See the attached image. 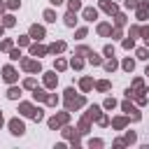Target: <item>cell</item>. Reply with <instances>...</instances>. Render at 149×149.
<instances>
[{
    "label": "cell",
    "instance_id": "15",
    "mask_svg": "<svg viewBox=\"0 0 149 149\" xmlns=\"http://www.w3.org/2000/svg\"><path fill=\"white\" fill-rule=\"evenodd\" d=\"M30 51H33V54H35V56H42V54H44V51H47V49H44V47H37V44H35V47H33V49H30Z\"/></svg>",
    "mask_w": 149,
    "mask_h": 149
},
{
    "label": "cell",
    "instance_id": "34",
    "mask_svg": "<svg viewBox=\"0 0 149 149\" xmlns=\"http://www.w3.org/2000/svg\"><path fill=\"white\" fill-rule=\"evenodd\" d=\"M7 5H9V7H12V9H14V7H19V0H9V2H7Z\"/></svg>",
    "mask_w": 149,
    "mask_h": 149
},
{
    "label": "cell",
    "instance_id": "20",
    "mask_svg": "<svg viewBox=\"0 0 149 149\" xmlns=\"http://www.w3.org/2000/svg\"><path fill=\"white\" fill-rule=\"evenodd\" d=\"M133 68H135V63H133L130 58H128V61H123V70H128V72H130Z\"/></svg>",
    "mask_w": 149,
    "mask_h": 149
},
{
    "label": "cell",
    "instance_id": "25",
    "mask_svg": "<svg viewBox=\"0 0 149 149\" xmlns=\"http://www.w3.org/2000/svg\"><path fill=\"white\" fill-rule=\"evenodd\" d=\"M123 126H126V119H116L114 121V128H123Z\"/></svg>",
    "mask_w": 149,
    "mask_h": 149
},
{
    "label": "cell",
    "instance_id": "14",
    "mask_svg": "<svg viewBox=\"0 0 149 149\" xmlns=\"http://www.w3.org/2000/svg\"><path fill=\"white\" fill-rule=\"evenodd\" d=\"M98 33H100V35H107V33H109V26H107V23H100V26H98Z\"/></svg>",
    "mask_w": 149,
    "mask_h": 149
},
{
    "label": "cell",
    "instance_id": "22",
    "mask_svg": "<svg viewBox=\"0 0 149 149\" xmlns=\"http://www.w3.org/2000/svg\"><path fill=\"white\" fill-rule=\"evenodd\" d=\"M109 88V81H98V91H107Z\"/></svg>",
    "mask_w": 149,
    "mask_h": 149
},
{
    "label": "cell",
    "instance_id": "5",
    "mask_svg": "<svg viewBox=\"0 0 149 149\" xmlns=\"http://www.w3.org/2000/svg\"><path fill=\"white\" fill-rule=\"evenodd\" d=\"M30 35H33L35 40H42V37H44V30H42L40 26H33V28H30Z\"/></svg>",
    "mask_w": 149,
    "mask_h": 149
},
{
    "label": "cell",
    "instance_id": "13",
    "mask_svg": "<svg viewBox=\"0 0 149 149\" xmlns=\"http://www.w3.org/2000/svg\"><path fill=\"white\" fill-rule=\"evenodd\" d=\"M74 21H77V19H74V12H70V14L65 16V23H68V26H74Z\"/></svg>",
    "mask_w": 149,
    "mask_h": 149
},
{
    "label": "cell",
    "instance_id": "24",
    "mask_svg": "<svg viewBox=\"0 0 149 149\" xmlns=\"http://www.w3.org/2000/svg\"><path fill=\"white\" fill-rule=\"evenodd\" d=\"M81 88L88 91V88H91V79H81Z\"/></svg>",
    "mask_w": 149,
    "mask_h": 149
},
{
    "label": "cell",
    "instance_id": "8",
    "mask_svg": "<svg viewBox=\"0 0 149 149\" xmlns=\"http://www.w3.org/2000/svg\"><path fill=\"white\" fill-rule=\"evenodd\" d=\"M95 16H98V12H95V9H84V19H86V21H93Z\"/></svg>",
    "mask_w": 149,
    "mask_h": 149
},
{
    "label": "cell",
    "instance_id": "31",
    "mask_svg": "<svg viewBox=\"0 0 149 149\" xmlns=\"http://www.w3.org/2000/svg\"><path fill=\"white\" fill-rule=\"evenodd\" d=\"M26 86L28 88H35V79H26Z\"/></svg>",
    "mask_w": 149,
    "mask_h": 149
},
{
    "label": "cell",
    "instance_id": "19",
    "mask_svg": "<svg viewBox=\"0 0 149 149\" xmlns=\"http://www.w3.org/2000/svg\"><path fill=\"white\" fill-rule=\"evenodd\" d=\"M88 56H91V63H93V65H100V63H102V61H100V56H95L93 51H91Z\"/></svg>",
    "mask_w": 149,
    "mask_h": 149
},
{
    "label": "cell",
    "instance_id": "4",
    "mask_svg": "<svg viewBox=\"0 0 149 149\" xmlns=\"http://www.w3.org/2000/svg\"><path fill=\"white\" fill-rule=\"evenodd\" d=\"M2 77H5V81H14V79H16V72H14L12 68H5V70H2Z\"/></svg>",
    "mask_w": 149,
    "mask_h": 149
},
{
    "label": "cell",
    "instance_id": "23",
    "mask_svg": "<svg viewBox=\"0 0 149 149\" xmlns=\"http://www.w3.org/2000/svg\"><path fill=\"white\" fill-rule=\"evenodd\" d=\"M114 105H116V100H114V98H107V100H105V107H107V109H112Z\"/></svg>",
    "mask_w": 149,
    "mask_h": 149
},
{
    "label": "cell",
    "instance_id": "29",
    "mask_svg": "<svg viewBox=\"0 0 149 149\" xmlns=\"http://www.w3.org/2000/svg\"><path fill=\"white\" fill-rule=\"evenodd\" d=\"M137 56H140V58H149V56H147V49H140V51H137Z\"/></svg>",
    "mask_w": 149,
    "mask_h": 149
},
{
    "label": "cell",
    "instance_id": "21",
    "mask_svg": "<svg viewBox=\"0 0 149 149\" xmlns=\"http://www.w3.org/2000/svg\"><path fill=\"white\" fill-rule=\"evenodd\" d=\"M19 56H21V51H19V49H12V54H9V58H12V61H19Z\"/></svg>",
    "mask_w": 149,
    "mask_h": 149
},
{
    "label": "cell",
    "instance_id": "27",
    "mask_svg": "<svg viewBox=\"0 0 149 149\" xmlns=\"http://www.w3.org/2000/svg\"><path fill=\"white\" fill-rule=\"evenodd\" d=\"M5 26H14V19L12 16H5Z\"/></svg>",
    "mask_w": 149,
    "mask_h": 149
},
{
    "label": "cell",
    "instance_id": "9",
    "mask_svg": "<svg viewBox=\"0 0 149 149\" xmlns=\"http://www.w3.org/2000/svg\"><path fill=\"white\" fill-rule=\"evenodd\" d=\"M7 95H9V98H12V100H16V98H19V95H21V88H16V86H12V88H9V91H7Z\"/></svg>",
    "mask_w": 149,
    "mask_h": 149
},
{
    "label": "cell",
    "instance_id": "35",
    "mask_svg": "<svg viewBox=\"0 0 149 149\" xmlns=\"http://www.w3.org/2000/svg\"><path fill=\"white\" fill-rule=\"evenodd\" d=\"M49 2H51V5H61L63 0H49Z\"/></svg>",
    "mask_w": 149,
    "mask_h": 149
},
{
    "label": "cell",
    "instance_id": "17",
    "mask_svg": "<svg viewBox=\"0 0 149 149\" xmlns=\"http://www.w3.org/2000/svg\"><path fill=\"white\" fill-rule=\"evenodd\" d=\"M79 7H81V2H79V0H70V12H77Z\"/></svg>",
    "mask_w": 149,
    "mask_h": 149
},
{
    "label": "cell",
    "instance_id": "10",
    "mask_svg": "<svg viewBox=\"0 0 149 149\" xmlns=\"http://www.w3.org/2000/svg\"><path fill=\"white\" fill-rule=\"evenodd\" d=\"M44 84H47V86H56V77H54L51 72H49V74H44Z\"/></svg>",
    "mask_w": 149,
    "mask_h": 149
},
{
    "label": "cell",
    "instance_id": "37",
    "mask_svg": "<svg viewBox=\"0 0 149 149\" xmlns=\"http://www.w3.org/2000/svg\"><path fill=\"white\" fill-rule=\"evenodd\" d=\"M0 35H2V28H0Z\"/></svg>",
    "mask_w": 149,
    "mask_h": 149
},
{
    "label": "cell",
    "instance_id": "12",
    "mask_svg": "<svg viewBox=\"0 0 149 149\" xmlns=\"http://www.w3.org/2000/svg\"><path fill=\"white\" fill-rule=\"evenodd\" d=\"M63 49H65V44H63V42H56V44H51V49H49V51L58 54V51H63Z\"/></svg>",
    "mask_w": 149,
    "mask_h": 149
},
{
    "label": "cell",
    "instance_id": "28",
    "mask_svg": "<svg viewBox=\"0 0 149 149\" xmlns=\"http://www.w3.org/2000/svg\"><path fill=\"white\" fill-rule=\"evenodd\" d=\"M123 47H126V49H130V47H133V37H130V40H123Z\"/></svg>",
    "mask_w": 149,
    "mask_h": 149
},
{
    "label": "cell",
    "instance_id": "26",
    "mask_svg": "<svg viewBox=\"0 0 149 149\" xmlns=\"http://www.w3.org/2000/svg\"><path fill=\"white\" fill-rule=\"evenodd\" d=\"M72 68H77V70H79V68H81V61H79V58H72Z\"/></svg>",
    "mask_w": 149,
    "mask_h": 149
},
{
    "label": "cell",
    "instance_id": "2",
    "mask_svg": "<svg viewBox=\"0 0 149 149\" xmlns=\"http://www.w3.org/2000/svg\"><path fill=\"white\" fill-rule=\"evenodd\" d=\"M65 119H68V114H61V116H54V119H49V128H58L61 123H65Z\"/></svg>",
    "mask_w": 149,
    "mask_h": 149
},
{
    "label": "cell",
    "instance_id": "1",
    "mask_svg": "<svg viewBox=\"0 0 149 149\" xmlns=\"http://www.w3.org/2000/svg\"><path fill=\"white\" fill-rule=\"evenodd\" d=\"M9 130H12V135H23V121H19V119H12L9 121Z\"/></svg>",
    "mask_w": 149,
    "mask_h": 149
},
{
    "label": "cell",
    "instance_id": "16",
    "mask_svg": "<svg viewBox=\"0 0 149 149\" xmlns=\"http://www.w3.org/2000/svg\"><path fill=\"white\" fill-rule=\"evenodd\" d=\"M114 68H116V61H114V58H112V61H107V63H105V70H107V72H112V70H114Z\"/></svg>",
    "mask_w": 149,
    "mask_h": 149
},
{
    "label": "cell",
    "instance_id": "18",
    "mask_svg": "<svg viewBox=\"0 0 149 149\" xmlns=\"http://www.w3.org/2000/svg\"><path fill=\"white\" fill-rule=\"evenodd\" d=\"M44 19H47V21H56V14H54L51 9H47V12H44Z\"/></svg>",
    "mask_w": 149,
    "mask_h": 149
},
{
    "label": "cell",
    "instance_id": "36",
    "mask_svg": "<svg viewBox=\"0 0 149 149\" xmlns=\"http://www.w3.org/2000/svg\"><path fill=\"white\" fill-rule=\"evenodd\" d=\"M0 123H2V114H0Z\"/></svg>",
    "mask_w": 149,
    "mask_h": 149
},
{
    "label": "cell",
    "instance_id": "33",
    "mask_svg": "<svg viewBox=\"0 0 149 149\" xmlns=\"http://www.w3.org/2000/svg\"><path fill=\"white\" fill-rule=\"evenodd\" d=\"M88 144H91V147H102V142H100V140H91Z\"/></svg>",
    "mask_w": 149,
    "mask_h": 149
},
{
    "label": "cell",
    "instance_id": "32",
    "mask_svg": "<svg viewBox=\"0 0 149 149\" xmlns=\"http://www.w3.org/2000/svg\"><path fill=\"white\" fill-rule=\"evenodd\" d=\"M126 142H135V133H128L126 135Z\"/></svg>",
    "mask_w": 149,
    "mask_h": 149
},
{
    "label": "cell",
    "instance_id": "11",
    "mask_svg": "<svg viewBox=\"0 0 149 149\" xmlns=\"http://www.w3.org/2000/svg\"><path fill=\"white\" fill-rule=\"evenodd\" d=\"M33 95H35V100H47V98H49L42 88H35V93H33Z\"/></svg>",
    "mask_w": 149,
    "mask_h": 149
},
{
    "label": "cell",
    "instance_id": "3",
    "mask_svg": "<svg viewBox=\"0 0 149 149\" xmlns=\"http://www.w3.org/2000/svg\"><path fill=\"white\" fill-rule=\"evenodd\" d=\"M23 68H26L28 72H40V70H42L40 63H35V61H23Z\"/></svg>",
    "mask_w": 149,
    "mask_h": 149
},
{
    "label": "cell",
    "instance_id": "7",
    "mask_svg": "<svg viewBox=\"0 0 149 149\" xmlns=\"http://www.w3.org/2000/svg\"><path fill=\"white\" fill-rule=\"evenodd\" d=\"M86 116H88V119H95V121H100V107H91Z\"/></svg>",
    "mask_w": 149,
    "mask_h": 149
},
{
    "label": "cell",
    "instance_id": "30",
    "mask_svg": "<svg viewBox=\"0 0 149 149\" xmlns=\"http://www.w3.org/2000/svg\"><path fill=\"white\" fill-rule=\"evenodd\" d=\"M56 68L58 70H65V61H56Z\"/></svg>",
    "mask_w": 149,
    "mask_h": 149
},
{
    "label": "cell",
    "instance_id": "6",
    "mask_svg": "<svg viewBox=\"0 0 149 149\" xmlns=\"http://www.w3.org/2000/svg\"><path fill=\"white\" fill-rule=\"evenodd\" d=\"M21 112H23L26 116H35V107H33V105H28V102H23V105H21Z\"/></svg>",
    "mask_w": 149,
    "mask_h": 149
}]
</instances>
